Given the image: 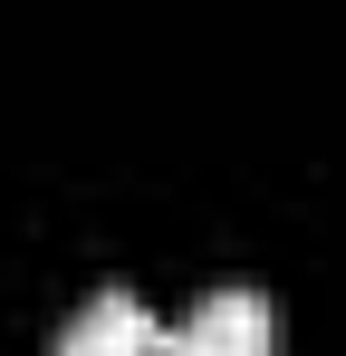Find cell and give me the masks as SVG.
<instances>
[{
    "label": "cell",
    "instance_id": "obj_1",
    "mask_svg": "<svg viewBox=\"0 0 346 356\" xmlns=\"http://www.w3.org/2000/svg\"><path fill=\"white\" fill-rule=\"evenodd\" d=\"M164 356H279V318L260 289H202L164 327Z\"/></svg>",
    "mask_w": 346,
    "mask_h": 356
},
{
    "label": "cell",
    "instance_id": "obj_2",
    "mask_svg": "<svg viewBox=\"0 0 346 356\" xmlns=\"http://www.w3.org/2000/svg\"><path fill=\"white\" fill-rule=\"evenodd\" d=\"M58 356H164V327L135 289H97L67 327H58Z\"/></svg>",
    "mask_w": 346,
    "mask_h": 356
}]
</instances>
